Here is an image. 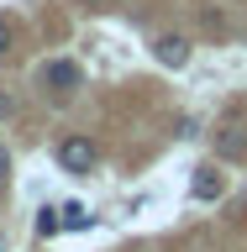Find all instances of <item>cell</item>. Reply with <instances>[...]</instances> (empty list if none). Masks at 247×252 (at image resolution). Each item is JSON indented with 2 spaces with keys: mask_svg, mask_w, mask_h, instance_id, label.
Wrapping results in <instances>:
<instances>
[{
  "mask_svg": "<svg viewBox=\"0 0 247 252\" xmlns=\"http://www.w3.org/2000/svg\"><path fill=\"white\" fill-rule=\"evenodd\" d=\"M95 158H100V153H95L90 137H63V142H58V163H63L69 173H90Z\"/></svg>",
  "mask_w": 247,
  "mask_h": 252,
  "instance_id": "6da1fadb",
  "label": "cell"
},
{
  "mask_svg": "<svg viewBox=\"0 0 247 252\" xmlns=\"http://www.w3.org/2000/svg\"><path fill=\"white\" fill-rule=\"evenodd\" d=\"M189 194H195V200H221V194H226V179H221L216 163H200V168H195V179H189Z\"/></svg>",
  "mask_w": 247,
  "mask_h": 252,
  "instance_id": "7a4b0ae2",
  "label": "cell"
},
{
  "mask_svg": "<svg viewBox=\"0 0 247 252\" xmlns=\"http://www.w3.org/2000/svg\"><path fill=\"white\" fill-rule=\"evenodd\" d=\"M42 84H47V90H74V84H79V68L69 58H47L42 63Z\"/></svg>",
  "mask_w": 247,
  "mask_h": 252,
  "instance_id": "3957f363",
  "label": "cell"
},
{
  "mask_svg": "<svg viewBox=\"0 0 247 252\" xmlns=\"http://www.w3.org/2000/svg\"><path fill=\"white\" fill-rule=\"evenodd\" d=\"M153 58L163 63V68H184V63H189V42H184V37H158Z\"/></svg>",
  "mask_w": 247,
  "mask_h": 252,
  "instance_id": "277c9868",
  "label": "cell"
},
{
  "mask_svg": "<svg viewBox=\"0 0 247 252\" xmlns=\"http://www.w3.org/2000/svg\"><path fill=\"white\" fill-rule=\"evenodd\" d=\"M216 147H221L226 158H247V137H242V131H221Z\"/></svg>",
  "mask_w": 247,
  "mask_h": 252,
  "instance_id": "5b68a950",
  "label": "cell"
},
{
  "mask_svg": "<svg viewBox=\"0 0 247 252\" xmlns=\"http://www.w3.org/2000/svg\"><path fill=\"white\" fill-rule=\"evenodd\" d=\"M63 231V210H37V236H58Z\"/></svg>",
  "mask_w": 247,
  "mask_h": 252,
  "instance_id": "8992f818",
  "label": "cell"
},
{
  "mask_svg": "<svg viewBox=\"0 0 247 252\" xmlns=\"http://www.w3.org/2000/svg\"><path fill=\"white\" fill-rule=\"evenodd\" d=\"M63 226H74V231H84V226H95V216L84 210V205H63Z\"/></svg>",
  "mask_w": 247,
  "mask_h": 252,
  "instance_id": "52a82bcc",
  "label": "cell"
},
{
  "mask_svg": "<svg viewBox=\"0 0 247 252\" xmlns=\"http://www.w3.org/2000/svg\"><path fill=\"white\" fill-rule=\"evenodd\" d=\"M5 53H11V27L0 21V58H5Z\"/></svg>",
  "mask_w": 247,
  "mask_h": 252,
  "instance_id": "ba28073f",
  "label": "cell"
},
{
  "mask_svg": "<svg viewBox=\"0 0 247 252\" xmlns=\"http://www.w3.org/2000/svg\"><path fill=\"white\" fill-rule=\"evenodd\" d=\"M11 110H16V100H11V94H0V121H5Z\"/></svg>",
  "mask_w": 247,
  "mask_h": 252,
  "instance_id": "9c48e42d",
  "label": "cell"
},
{
  "mask_svg": "<svg viewBox=\"0 0 247 252\" xmlns=\"http://www.w3.org/2000/svg\"><path fill=\"white\" fill-rule=\"evenodd\" d=\"M5 173H11V153H5V147H0V179H5Z\"/></svg>",
  "mask_w": 247,
  "mask_h": 252,
  "instance_id": "30bf717a",
  "label": "cell"
},
{
  "mask_svg": "<svg viewBox=\"0 0 247 252\" xmlns=\"http://www.w3.org/2000/svg\"><path fill=\"white\" fill-rule=\"evenodd\" d=\"M79 5H95V11H106V5H116V0H79Z\"/></svg>",
  "mask_w": 247,
  "mask_h": 252,
  "instance_id": "8fae6325",
  "label": "cell"
}]
</instances>
